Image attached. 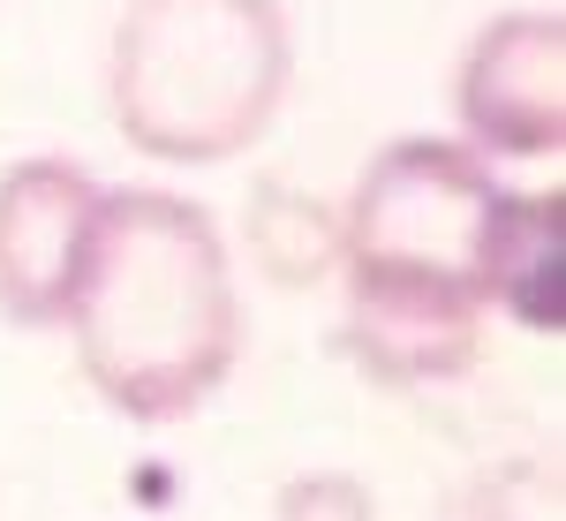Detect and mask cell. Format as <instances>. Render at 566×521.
Here are the masks:
<instances>
[{
	"label": "cell",
	"instance_id": "277c9868",
	"mask_svg": "<svg viewBox=\"0 0 566 521\" xmlns=\"http://www.w3.org/2000/svg\"><path fill=\"white\" fill-rule=\"evenodd\" d=\"M453 114L476 159H559L566 152V23L552 8L491 15L461 69Z\"/></svg>",
	"mask_w": 566,
	"mask_h": 521
},
{
	"label": "cell",
	"instance_id": "7a4b0ae2",
	"mask_svg": "<svg viewBox=\"0 0 566 521\" xmlns=\"http://www.w3.org/2000/svg\"><path fill=\"white\" fill-rule=\"evenodd\" d=\"M61 325L114 416H197L242 355V295L212 212L175 189H106Z\"/></svg>",
	"mask_w": 566,
	"mask_h": 521
},
{
	"label": "cell",
	"instance_id": "6da1fadb",
	"mask_svg": "<svg viewBox=\"0 0 566 521\" xmlns=\"http://www.w3.org/2000/svg\"><path fill=\"white\" fill-rule=\"evenodd\" d=\"M506 181L461 136H392L340 212L348 347L386 386L461 378L483 347V242Z\"/></svg>",
	"mask_w": 566,
	"mask_h": 521
},
{
	"label": "cell",
	"instance_id": "8992f818",
	"mask_svg": "<svg viewBox=\"0 0 566 521\" xmlns=\"http://www.w3.org/2000/svg\"><path fill=\"white\" fill-rule=\"evenodd\" d=\"M559 264H566V197L506 189L483 242V310L514 317L522 333H559Z\"/></svg>",
	"mask_w": 566,
	"mask_h": 521
},
{
	"label": "cell",
	"instance_id": "52a82bcc",
	"mask_svg": "<svg viewBox=\"0 0 566 521\" xmlns=\"http://www.w3.org/2000/svg\"><path fill=\"white\" fill-rule=\"evenodd\" d=\"M272 521H378V507H370V491L355 477H295L280 483V499H272Z\"/></svg>",
	"mask_w": 566,
	"mask_h": 521
},
{
	"label": "cell",
	"instance_id": "5b68a950",
	"mask_svg": "<svg viewBox=\"0 0 566 521\" xmlns=\"http://www.w3.org/2000/svg\"><path fill=\"white\" fill-rule=\"evenodd\" d=\"M106 189L76 159H23L0 174V317L15 333H53L84 280Z\"/></svg>",
	"mask_w": 566,
	"mask_h": 521
},
{
	"label": "cell",
	"instance_id": "3957f363",
	"mask_svg": "<svg viewBox=\"0 0 566 521\" xmlns=\"http://www.w3.org/2000/svg\"><path fill=\"white\" fill-rule=\"evenodd\" d=\"M295 76L280 0H129L106 45V106L129 152L219 167L250 152Z\"/></svg>",
	"mask_w": 566,
	"mask_h": 521
}]
</instances>
